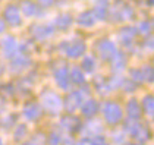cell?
<instances>
[{
  "label": "cell",
  "instance_id": "obj_1",
  "mask_svg": "<svg viewBox=\"0 0 154 145\" xmlns=\"http://www.w3.org/2000/svg\"><path fill=\"white\" fill-rule=\"evenodd\" d=\"M41 107L47 113L56 116V114H59L63 107V101L57 92H54L51 89H46L41 92Z\"/></svg>",
  "mask_w": 154,
  "mask_h": 145
},
{
  "label": "cell",
  "instance_id": "obj_2",
  "mask_svg": "<svg viewBox=\"0 0 154 145\" xmlns=\"http://www.w3.org/2000/svg\"><path fill=\"white\" fill-rule=\"evenodd\" d=\"M101 111H103V116H104V122L107 125H118L122 122L123 117V110L122 106L116 103V101H106L103 106H101Z\"/></svg>",
  "mask_w": 154,
  "mask_h": 145
},
{
  "label": "cell",
  "instance_id": "obj_3",
  "mask_svg": "<svg viewBox=\"0 0 154 145\" xmlns=\"http://www.w3.org/2000/svg\"><path fill=\"white\" fill-rule=\"evenodd\" d=\"M126 131L129 133L132 139H135L137 142H147L148 139H151V129L144 125L142 122H131L129 125H126Z\"/></svg>",
  "mask_w": 154,
  "mask_h": 145
},
{
  "label": "cell",
  "instance_id": "obj_4",
  "mask_svg": "<svg viewBox=\"0 0 154 145\" xmlns=\"http://www.w3.org/2000/svg\"><path fill=\"white\" fill-rule=\"evenodd\" d=\"M62 51L71 57V59H78L81 57L85 50H87V46L82 40H73V41H66V43H62Z\"/></svg>",
  "mask_w": 154,
  "mask_h": 145
},
{
  "label": "cell",
  "instance_id": "obj_5",
  "mask_svg": "<svg viewBox=\"0 0 154 145\" xmlns=\"http://www.w3.org/2000/svg\"><path fill=\"white\" fill-rule=\"evenodd\" d=\"M116 46L112 40L109 38H103L97 43V53L98 56L101 57V60H106V62H110L112 57L116 54Z\"/></svg>",
  "mask_w": 154,
  "mask_h": 145
},
{
  "label": "cell",
  "instance_id": "obj_6",
  "mask_svg": "<svg viewBox=\"0 0 154 145\" xmlns=\"http://www.w3.org/2000/svg\"><path fill=\"white\" fill-rule=\"evenodd\" d=\"M84 97H85V94L82 92V89L81 91H72V92H69L66 95V98H65V101H63L65 110L68 113H75L76 110L81 107V104H82V101H84Z\"/></svg>",
  "mask_w": 154,
  "mask_h": 145
},
{
  "label": "cell",
  "instance_id": "obj_7",
  "mask_svg": "<svg viewBox=\"0 0 154 145\" xmlns=\"http://www.w3.org/2000/svg\"><path fill=\"white\" fill-rule=\"evenodd\" d=\"M54 81L60 89H69L71 88V78H69V69L66 66H60L54 71Z\"/></svg>",
  "mask_w": 154,
  "mask_h": 145
},
{
  "label": "cell",
  "instance_id": "obj_8",
  "mask_svg": "<svg viewBox=\"0 0 154 145\" xmlns=\"http://www.w3.org/2000/svg\"><path fill=\"white\" fill-rule=\"evenodd\" d=\"M43 107L41 104L38 103H34V101H29L26 103L24 107V116L26 120H31V122H37L41 116H43Z\"/></svg>",
  "mask_w": 154,
  "mask_h": 145
},
{
  "label": "cell",
  "instance_id": "obj_9",
  "mask_svg": "<svg viewBox=\"0 0 154 145\" xmlns=\"http://www.w3.org/2000/svg\"><path fill=\"white\" fill-rule=\"evenodd\" d=\"M5 21L12 26H18L21 25L22 19H21V12H19V8L15 6V5H9L6 9H5Z\"/></svg>",
  "mask_w": 154,
  "mask_h": 145
},
{
  "label": "cell",
  "instance_id": "obj_10",
  "mask_svg": "<svg viewBox=\"0 0 154 145\" xmlns=\"http://www.w3.org/2000/svg\"><path fill=\"white\" fill-rule=\"evenodd\" d=\"M60 125H62V128L65 129V131H68V132H78L79 129H81V120L76 117V116H73L72 113H69L68 116H65V117H62V120H60Z\"/></svg>",
  "mask_w": 154,
  "mask_h": 145
},
{
  "label": "cell",
  "instance_id": "obj_11",
  "mask_svg": "<svg viewBox=\"0 0 154 145\" xmlns=\"http://www.w3.org/2000/svg\"><path fill=\"white\" fill-rule=\"evenodd\" d=\"M98 110H100V104H98V101L94 100V98H88L87 101H82V104H81L82 116L88 117V119L94 117L95 114L98 113Z\"/></svg>",
  "mask_w": 154,
  "mask_h": 145
},
{
  "label": "cell",
  "instance_id": "obj_12",
  "mask_svg": "<svg viewBox=\"0 0 154 145\" xmlns=\"http://www.w3.org/2000/svg\"><path fill=\"white\" fill-rule=\"evenodd\" d=\"M126 114L131 120H140L142 116L141 104L137 101V98H131L126 103Z\"/></svg>",
  "mask_w": 154,
  "mask_h": 145
},
{
  "label": "cell",
  "instance_id": "obj_13",
  "mask_svg": "<svg viewBox=\"0 0 154 145\" xmlns=\"http://www.w3.org/2000/svg\"><path fill=\"white\" fill-rule=\"evenodd\" d=\"M2 51L5 54V57H12L13 54H16L18 51V43L13 37L8 35L2 40Z\"/></svg>",
  "mask_w": 154,
  "mask_h": 145
},
{
  "label": "cell",
  "instance_id": "obj_14",
  "mask_svg": "<svg viewBox=\"0 0 154 145\" xmlns=\"http://www.w3.org/2000/svg\"><path fill=\"white\" fill-rule=\"evenodd\" d=\"M135 35H137V29H135V28L125 26V28H122L120 32H119V40H120V43H122L125 47H129L131 44L134 43Z\"/></svg>",
  "mask_w": 154,
  "mask_h": 145
},
{
  "label": "cell",
  "instance_id": "obj_15",
  "mask_svg": "<svg viewBox=\"0 0 154 145\" xmlns=\"http://www.w3.org/2000/svg\"><path fill=\"white\" fill-rule=\"evenodd\" d=\"M29 32H31L32 37L37 38V40H46L47 37H50L53 34V28L48 26V25H34V26L29 29Z\"/></svg>",
  "mask_w": 154,
  "mask_h": 145
},
{
  "label": "cell",
  "instance_id": "obj_16",
  "mask_svg": "<svg viewBox=\"0 0 154 145\" xmlns=\"http://www.w3.org/2000/svg\"><path fill=\"white\" fill-rule=\"evenodd\" d=\"M112 69L115 72H122L126 66V56L122 51H116V54L112 57Z\"/></svg>",
  "mask_w": 154,
  "mask_h": 145
},
{
  "label": "cell",
  "instance_id": "obj_17",
  "mask_svg": "<svg viewBox=\"0 0 154 145\" xmlns=\"http://www.w3.org/2000/svg\"><path fill=\"white\" fill-rule=\"evenodd\" d=\"M29 66V59L25 56V54H19L16 56L11 63V68H12L13 72H22L24 69H26Z\"/></svg>",
  "mask_w": 154,
  "mask_h": 145
},
{
  "label": "cell",
  "instance_id": "obj_18",
  "mask_svg": "<svg viewBox=\"0 0 154 145\" xmlns=\"http://www.w3.org/2000/svg\"><path fill=\"white\" fill-rule=\"evenodd\" d=\"M107 8H109V2L107 0H100L97 5H95L94 11H93V13H94L95 19H98V21H106L107 19Z\"/></svg>",
  "mask_w": 154,
  "mask_h": 145
},
{
  "label": "cell",
  "instance_id": "obj_19",
  "mask_svg": "<svg viewBox=\"0 0 154 145\" xmlns=\"http://www.w3.org/2000/svg\"><path fill=\"white\" fill-rule=\"evenodd\" d=\"M95 16L93 12H90V11H87V12H82L79 16H78V19H76V22L78 25H81L84 28H90V26H93L95 24Z\"/></svg>",
  "mask_w": 154,
  "mask_h": 145
},
{
  "label": "cell",
  "instance_id": "obj_20",
  "mask_svg": "<svg viewBox=\"0 0 154 145\" xmlns=\"http://www.w3.org/2000/svg\"><path fill=\"white\" fill-rule=\"evenodd\" d=\"M141 109H142V113L151 116L154 114V95L153 94H147L144 95L141 101Z\"/></svg>",
  "mask_w": 154,
  "mask_h": 145
},
{
  "label": "cell",
  "instance_id": "obj_21",
  "mask_svg": "<svg viewBox=\"0 0 154 145\" xmlns=\"http://www.w3.org/2000/svg\"><path fill=\"white\" fill-rule=\"evenodd\" d=\"M21 11H22V13L25 16H29V18L40 15V8L37 6L35 3H32V2H24L22 6H21Z\"/></svg>",
  "mask_w": 154,
  "mask_h": 145
},
{
  "label": "cell",
  "instance_id": "obj_22",
  "mask_svg": "<svg viewBox=\"0 0 154 145\" xmlns=\"http://www.w3.org/2000/svg\"><path fill=\"white\" fill-rule=\"evenodd\" d=\"M69 78H71V82H73L75 85L85 84V75H84V72L78 66H73L72 68V71L69 72Z\"/></svg>",
  "mask_w": 154,
  "mask_h": 145
},
{
  "label": "cell",
  "instance_id": "obj_23",
  "mask_svg": "<svg viewBox=\"0 0 154 145\" xmlns=\"http://www.w3.org/2000/svg\"><path fill=\"white\" fill-rule=\"evenodd\" d=\"M54 25H56V28L65 31V29H68V28L72 25V16L69 13H62V15H59V16L56 18Z\"/></svg>",
  "mask_w": 154,
  "mask_h": 145
},
{
  "label": "cell",
  "instance_id": "obj_24",
  "mask_svg": "<svg viewBox=\"0 0 154 145\" xmlns=\"http://www.w3.org/2000/svg\"><path fill=\"white\" fill-rule=\"evenodd\" d=\"M94 86L101 95H106V94H109V92H112L110 85H109V81H107L106 78H103V76H101V78H95Z\"/></svg>",
  "mask_w": 154,
  "mask_h": 145
},
{
  "label": "cell",
  "instance_id": "obj_25",
  "mask_svg": "<svg viewBox=\"0 0 154 145\" xmlns=\"http://www.w3.org/2000/svg\"><path fill=\"white\" fill-rule=\"evenodd\" d=\"M118 21H131L134 18V9L131 8L129 5H122L120 9H118Z\"/></svg>",
  "mask_w": 154,
  "mask_h": 145
},
{
  "label": "cell",
  "instance_id": "obj_26",
  "mask_svg": "<svg viewBox=\"0 0 154 145\" xmlns=\"http://www.w3.org/2000/svg\"><path fill=\"white\" fill-rule=\"evenodd\" d=\"M142 72V78H144V82H148V84H153L154 82V68L150 65H145L141 68Z\"/></svg>",
  "mask_w": 154,
  "mask_h": 145
},
{
  "label": "cell",
  "instance_id": "obj_27",
  "mask_svg": "<svg viewBox=\"0 0 154 145\" xmlns=\"http://www.w3.org/2000/svg\"><path fill=\"white\" fill-rule=\"evenodd\" d=\"M81 68H82L84 72L93 73L95 71V60H94V57H91V56L84 57L82 63H81Z\"/></svg>",
  "mask_w": 154,
  "mask_h": 145
},
{
  "label": "cell",
  "instance_id": "obj_28",
  "mask_svg": "<svg viewBox=\"0 0 154 145\" xmlns=\"http://www.w3.org/2000/svg\"><path fill=\"white\" fill-rule=\"evenodd\" d=\"M26 133H28V128H26V125L21 123V125H18V126H16V129H15L13 139H15L16 142H19V141H22L25 136H26Z\"/></svg>",
  "mask_w": 154,
  "mask_h": 145
},
{
  "label": "cell",
  "instance_id": "obj_29",
  "mask_svg": "<svg viewBox=\"0 0 154 145\" xmlns=\"http://www.w3.org/2000/svg\"><path fill=\"white\" fill-rule=\"evenodd\" d=\"M120 86L123 88V91H125V92H134V91H137L138 84H137V82H134V81L129 78V79H122Z\"/></svg>",
  "mask_w": 154,
  "mask_h": 145
},
{
  "label": "cell",
  "instance_id": "obj_30",
  "mask_svg": "<svg viewBox=\"0 0 154 145\" xmlns=\"http://www.w3.org/2000/svg\"><path fill=\"white\" fill-rule=\"evenodd\" d=\"M135 29H137V32H140L142 35H148L150 31H151V24H150L148 21H142V22L138 24V26H137Z\"/></svg>",
  "mask_w": 154,
  "mask_h": 145
},
{
  "label": "cell",
  "instance_id": "obj_31",
  "mask_svg": "<svg viewBox=\"0 0 154 145\" xmlns=\"http://www.w3.org/2000/svg\"><path fill=\"white\" fill-rule=\"evenodd\" d=\"M129 76H131V79H132L134 82H137L138 85L144 82V78H142L141 69H131V71H129Z\"/></svg>",
  "mask_w": 154,
  "mask_h": 145
},
{
  "label": "cell",
  "instance_id": "obj_32",
  "mask_svg": "<svg viewBox=\"0 0 154 145\" xmlns=\"http://www.w3.org/2000/svg\"><path fill=\"white\" fill-rule=\"evenodd\" d=\"M60 142H62V138H60V135L57 132H51L48 135L47 145H60Z\"/></svg>",
  "mask_w": 154,
  "mask_h": 145
},
{
  "label": "cell",
  "instance_id": "obj_33",
  "mask_svg": "<svg viewBox=\"0 0 154 145\" xmlns=\"http://www.w3.org/2000/svg\"><path fill=\"white\" fill-rule=\"evenodd\" d=\"M15 119H16V116H15V114H9L6 119H3V120H2V126H3L5 129H9V128L13 125V120H15Z\"/></svg>",
  "mask_w": 154,
  "mask_h": 145
},
{
  "label": "cell",
  "instance_id": "obj_34",
  "mask_svg": "<svg viewBox=\"0 0 154 145\" xmlns=\"http://www.w3.org/2000/svg\"><path fill=\"white\" fill-rule=\"evenodd\" d=\"M93 145H109V142L103 135H95L93 136Z\"/></svg>",
  "mask_w": 154,
  "mask_h": 145
},
{
  "label": "cell",
  "instance_id": "obj_35",
  "mask_svg": "<svg viewBox=\"0 0 154 145\" xmlns=\"http://www.w3.org/2000/svg\"><path fill=\"white\" fill-rule=\"evenodd\" d=\"M145 47L150 48V50H154V37H151V38H148V40H147Z\"/></svg>",
  "mask_w": 154,
  "mask_h": 145
},
{
  "label": "cell",
  "instance_id": "obj_36",
  "mask_svg": "<svg viewBox=\"0 0 154 145\" xmlns=\"http://www.w3.org/2000/svg\"><path fill=\"white\" fill-rule=\"evenodd\" d=\"M79 145H93V138H84Z\"/></svg>",
  "mask_w": 154,
  "mask_h": 145
},
{
  "label": "cell",
  "instance_id": "obj_37",
  "mask_svg": "<svg viewBox=\"0 0 154 145\" xmlns=\"http://www.w3.org/2000/svg\"><path fill=\"white\" fill-rule=\"evenodd\" d=\"M38 2H40L43 6H50V5L53 3V0H38Z\"/></svg>",
  "mask_w": 154,
  "mask_h": 145
},
{
  "label": "cell",
  "instance_id": "obj_38",
  "mask_svg": "<svg viewBox=\"0 0 154 145\" xmlns=\"http://www.w3.org/2000/svg\"><path fill=\"white\" fill-rule=\"evenodd\" d=\"M65 145H79V144L75 142L73 139H65Z\"/></svg>",
  "mask_w": 154,
  "mask_h": 145
},
{
  "label": "cell",
  "instance_id": "obj_39",
  "mask_svg": "<svg viewBox=\"0 0 154 145\" xmlns=\"http://www.w3.org/2000/svg\"><path fill=\"white\" fill-rule=\"evenodd\" d=\"M3 31H5V22H3V21L0 19V34H2Z\"/></svg>",
  "mask_w": 154,
  "mask_h": 145
},
{
  "label": "cell",
  "instance_id": "obj_40",
  "mask_svg": "<svg viewBox=\"0 0 154 145\" xmlns=\"http://www.w3.org/2000/svg\"><path fill=\"white\" fill-rule=\"evenodd\" d=\"M147 5L148 6H154V0H147Z\"/></svg>",
  "mask_w": 154,
  "mask_h": 145
},
{
  "label": "cell",
  "instance_id": "obj_41",
  "mask_svg": "<svg viewBox=\"0 0 154 145\" xmlns=\"http://www.w3.org/2000/svg\"><path fill=\"white\" fill-rule=\"evenodd\" d=\"M22 145H35V144H32V142H25V144H22Z\"/></svg>",
  "mask_w": 154,
  "mask_h": 145
},
{
  "label": "cell",
  "instance_id": "obj_42",
  "mask_svg": "<svg viewBox=\"0 0 154 145\" xmlns=\"http://www.w3.org/2000/svg\"><path fill=\"white\" fill-rule=\"evenodd\" d=\"M129 145H142L141 142H134V144H129Z\"/></svg>",
  "mask_w": 154,
  "mask_h": 145
},
{
  "label": "cell",
  "instance_id": "obj_43",
  "mask_svg": "<svg viewBox=\"0 0 154 145\" xmlns=\"http://www.w3.org/2000/svg\"><path fill=\"white\" fill-rule=\"evenodd\" d=\"M0 145H3V141H2V138H0Z\"/></svg>",
  "mask_w": 154,
  "mask_h": 145
},
{
  "label": "cell",
  "instance_id": "obj_44",
  "mask_svg": "<svg viewBox=\"0 0 154 145\" xmlns=\"http://www.w3.org/2000/svg\"><path fill=\"white\" fill-rule=\"evenodd\" d=\"M153 28H154V22H153Z\"/></svg>",
  "mask_w": 154,
  "mask_h": 145
},
{
  "label": "cell",
  "instance_id": "obj_45",
  "mask_svg": "<svg viewBox=\"0 0 154 145\" xmlns=\"http://www.w3.org/2000/svg\"><path fill=\"white\" fill-rule=\"evenodd\" d=\"M153 116H154V114H153Z\"/></svg>",
  "mask_w": 154,
  "mask_h": 145
}]
</instances>
